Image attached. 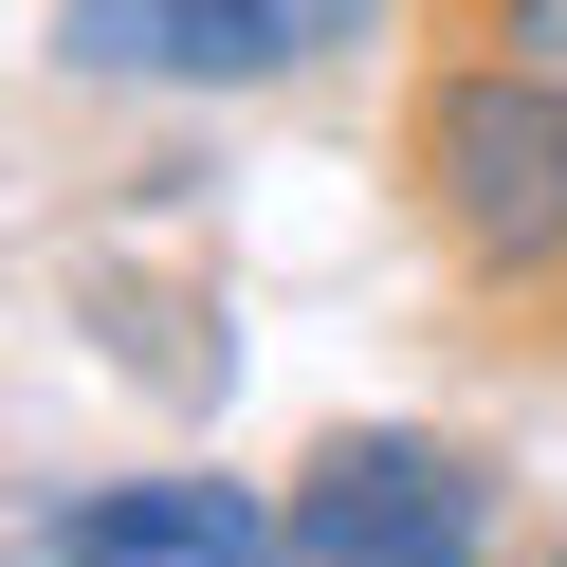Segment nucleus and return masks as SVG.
Returning a JSON list of instances; mask_svg holds the SVG:
<instances>
[{
	"label": "nucleus",
	"instance_id": "1",
	"mask_svg": "<svg viewBox=\"0 0 567 567\" xmlns=\"http://www.w3.org/2000/svg\"><path fill=\"white\" fill-rule=\"evenodd\" d=\"M421 202L476 275H567V74L457 55L421 92Z\"/></svg>",
	"mask_w": 567,
	"mask_h": 567
},
{
	"label": "nucleus",
	"instance_id": "2",
	"mask_svg": "<svg viewBox=\"0 0 567 567\" xmlns=\"http://www.w3.org/2000/svg\"><path fill=\"white\" fill-rule=\"evenodd\" d=\"M275 567H494V476L421 421H367L293 476L275 513Z\"/></svg>",
	"mask_w": 567,
	"mask_h": 567
},
{
	"label": "nucleus",
	"instance_id": "3",
	"mask_svg": "<svg viewBox=\"0 0 567 567\" xmlns=\"http://www.w3.org/2000/svg\"><path fill=\"white\" fill-rule=\"evenodd\" d=\"M384 0H55V55L111 92H275L311 55H348Z\"/></svg>",
	"mask_w": 567,
	"mask_h": 567
},
{
	"label": "nucleus",
	"instance_id": "4",
	"mask_svg": "<svg viewBox=\"0 0 567 567\" xmlns=\"http://www.w3.org/2000/svg\"><path fill=\"white\" fill-rule=\"evenodd\" d=\"M38 567H275V513L238 476H128V494H55Z\"/></svg>",
	"mask_w": 567,
	"mask_h": 567
},
{
	"label": "nucleus",
	"instance_id": "5",
	"mask_svg": "<svg viewBox=\"0 0 567 567\" xmlns=\"http://www.w3.org/2000/svg\"><path fill=\"white\" fill-rule=\"evenodd\" d=\"M494 55H530V74H567V0H494Z\"/></svg>",
	"mask_w": 567,
	"mask_h": 567
},
{
	"label": "nucleus",
	"instance_id": "6",
	"mask_svg": "<svg viewBox=\"0 0 567 567\" xmlns=\"http://www.w3.org/2000/svg\"><path fill=\"white\" fill-rule=\"evenodd\" d=\"M549 567H567V549H549Z\"/></svg>",
	"mask_w": 567,
	"mask_h": 567
}]
</instances>
